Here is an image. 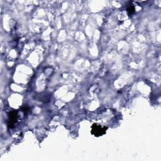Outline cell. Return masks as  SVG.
Segmentation results:
<instances>
[{
  "label": "cell",
  "instance_id": "3",
  "mask_svg": "<svg viewBox=\"0 0 161 161\" xmlns=\"http://www.w3.org/2000/svg\"><path fill=\"white\" fill-rule=\"evenodd\" d=\"M135 7L133 5L132 3L130 5H128V7H127V13L128 16H132L133 14L135 13Z\"/></svg>",
  "mask_w": 161,
  "mask_h": 161
},
{
  "label": "cell",
  "instance_id": "2",
  "mask_svg": "<svg viewBox=\"0 0 161 161\" xmlns=\"http://www.w3.org/2000/svg\"><path fill=\"white\" fill-rule=\"evenodd\" d=\"M18 117V112L17 111H12L8 114V126L10 128L14 127L17 121Z\"/></svg>",
  "mask_w": 161,
  "mask_h": 161
},
{
  "label": "cell",
  "instance_id": "1",
  "mask_svg": "<svg viewBox=\"0 0 161 161\" xmlns=\"http://www.w3.org/2000/svg\"><path fill=\"white\" fill-rule=\"evenodd\" d=\"M108 130L107 127H103L98 123H93L91 126V134L94 136L99 137L106 134V130Z\"/></svg>",
  "mask_w": 161,
  "mask_h": 161
},
{
  "label": "cell",
  "instance_id": "4",
  "mask_svg": "<svg viewBox=\"0 0 161 161\" xmlns=\"http://www.w3.org/2000/svg\"><path fill=\"white\" fill-rule=\"evenodd\" d=\"M21 110H22V111L24 113V115H27L28 114V113H29V110H30V108L28 106H27V105H25V106H23L22 107V108H21Z\"/></svg>",
  "mask_w": 161,
  "mask_h": 161
}]
</instances>
